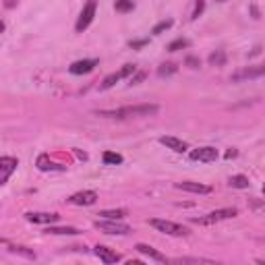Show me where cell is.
Segmentation results:
<instances>
[{
  "mask_svg": "<svg viewBox=\"0 0 265 265\" xmlns=\"http://www.w3.org/2000/svg\"><path fill=\"white\" fill-rule=\"evenodd\" d=\"M238 216V209L236 207H224V209H216V211H209L207 216L203 218H193L195 224L201 226H211V224H218V222H224V220H232Z\"/></svg>",
  "mask_w": 265,
  "mask_h": 265,
  "instance_id": "2",
  "label": "cell"
},
{
  "mask_svg": "<svg viewBox=\"0 0 265 265\" xmlns=\"http://www.w3.org/2000/svg\"><path fill=\"white\" fill-rule=\"evenodd\" d=\"M220 2H224V0H220Z\"/></svg>",
  "mask_w": 265,
  "mask_h": 265,
  "instance_id": "35",
  "label": "cell"
},
{
  "mask_svg": "<svg viewBox=\"0 0 265 265\" xmlns=\"http://www.w3.org/2000/svg\"><path fill=\"white\" fill-rule=\"evenodd\" d=\"M17 166H19V160H17V157H11V155L0 157V184L8 182V176L17 170Z\"/></svg>",
  "mask_w": 265,
  "mask_h": 265,
  "instance_id": "9",
  "label": "cell"
},
{
  "mask_svg": "<svg viewBox=\"0 0 265 265\" xmlns=\"http://www.w3.org/2000/svg\"><path fill=\"white\" fill-rule=\"evenodd\" d=\"M236 149H228V152H226V157H228V160H230V157H236Z\"/></svg>",
  "mask_w": 265,
  "mask_h": 265,
  "instance_id": "33",
  "label": "cell"
},
{
  "mask_svg": "<svg viewBox=\"0 0 265 265\" xmlns=\"http://www.w3.org/2000/svg\"><path fill=\"white\" fill-rule=\"evenodd\" d=\"M172 263H211L209 259H197V257H182V259H172Z\"/></svg>",
  "mask_w": 265,
  "mask_h": 265,
  "instance_id": "28",
  "label": "cell"
},
{
  "mask_svg": "<svg viewBox=\"0 0 265 265\" xmlns=\"http://www.w3.org/2000/svg\"><path fill=\"white\" fill-rule=\"evenodd\" d=\"M95 11H98V0H87V4L83 6V11H81V15H79L77 23H75V31L77 33H83L93 23Z\"/></svg>",
  "mask_w": 265,
  "mask_h": 265,
  "instance_id": "5",
  "label": "cell"
},
{
  "mask_svg": "<svg viewBox=\"0 0 265 265\" xmlns=\"http://www.w3.org/2000/svg\"><path fill=\"white\" fill-rule=\"evenodd\" d=\"M129 211L127 209H104L100 211V218H106V220H125Z\"/></svg>",
  "mask_w": 265,
  "mask_h": 265,
  "instance_id": "18",
  "label": "cell"
},
{
  "mask_svg": "<svg viewBox=\"0 0 265 265\" xmlns=\"http://www.w3.org/2000/svg\"><path fill=\"white\" fill-rule=\"evenodd\" d=\"M230 187L232 189H249V178H246V176H243V174H236V176H230Z\"/></svg>",
  "mask_w": 265,
  "mask_h": 265,
  "instance_id": "20",
  "label": "cell"
},
{
  "mask_svg": "<svg viewBox=\"0 0 265 265\" xmlns=\"http://www.w3.org/2000/svg\"><path fill=\"white\" fill-rule=\"evenodd\" d=\"M203 8H205V0H197V2H195V11H193L191 19H197V17L203 13Z\"/></svg>",
  "mask_w": 265,
  "mask_h": 265,
  "instance_id": "29",
  "label": "cell"
},
{
  "mask_svg": "<svg viewBox=\"0 0 265 265\" xmlns=\"http://www.w3.org/2000/svg\"><path fill=\"white\" fill-rule=\"evenodd\" d=\"M207 60H209V65H211V66H224V65H226V52H224V50L211 52Z\"/></svg>",
  "mask_w": 265,
  "mask_h": 265,
  "instance_id": "19",
  "label": "cell"
},
{
  "mask_svg": "<svg viewBox=\"0 0 265 265\" xmlns=\"http://www.w3.org/2000/svg\"><path fill=\"white\" fill-rule=\"evenodd\" d=\"M174 187L178 189V191L195 193V195H207V193H211V187H207V184H201V182H191V180H184V182H176Z\"/></svg>",
  "mask_w": 265,
  "mask_h": 265,
  "instance_id": "12",
  "label": "cell"
},
{
  "mask_svg": "<svg viewBox=\"0 0 265 265\" xmlns=\"http://www.w3.org/2000/svg\"><path fill=\"white\" fill-rule=\"evenodd\" d=\"M38 168H40V170H44V172H48V170H63L65 166H56V164L48 162V155H40L38 157Z\"/></svg>",
  "mask_w": 265,
  "mask_h": 265,
  "instance_id": "22",
  "label": "cell"
},
{
  "mask_svg": "<svg viewBox=\"0 0 265 265\" xmlns=\"http://www.w3.org/2000/svg\"><path fill=\"white\" fill-rule=\"evenodd\" d=\"M145 44H147V40H137V42H131V44H129V46H131L132 50H139V48H143V46H145Z\"/></svg>",
  "mask_w": 265,
  "mask_h": 265,
  "instance_id": "31",
  "label": "cell"
},
{
  "mask_svg": "<svg viewBox=\"0 0 265 265\" xmlns=\"http://www.w3.org/2000/svg\"><path fill=\"white\" fill-rule=\"evenodd\" d=\"M131 75H135V65H125L120 70H116V73H112V75H108L102 81V85H100V89L104 91V89H110V87H114L118 81H122L125 77H131Z\"/></svg>",
  "mask_w": 265,
  "mask_h": 265,
  "instance_id": "6",
  "label": "cell"
},
{
  "mask_svg": "<svg viewBox=\"0 0 265 265\" xmlns=\"http://www.w3.org/2000/svg\"><path fill=\"white\" fill-rule=\"evenodd\" d=\"M157 112H160V106H155V104H141V106H125V108H118V110H100V112H98V116L125 120V118L155 116Z\"/></svg>",
  "mask_w": 265,
  "mask_h": 265,
  "instance_id": "1",
  "label": "cell"
},
{
  "mask_svg": "<svg viewBox=\"0 0 265 265\" xmlns=\"http://www.w3.org/2000/svg\"><path fill=\"white\" fill-rule=\"evenodd\" d=\"M102 160H104V164H108V166H118V164H122V155L114 154V152H106Z\"/></svg>",
  "mask_w": 265,
  "mask_h": 265,
  "instance_id": "24",
  "label": "cell"
},
{
  "mask_svg": "<svg viewBox=\"0 0 265 265\" xmlns=\"http://www.w3.org/2000/svg\"><path fill=\"white\" fill-rule=\"evenodd\" d=\"M189 157L193 162H203V164H209V162H216L218 160V149L216 147H199V149H193L189 154Z\"/></svg>",
  "mask_w": 265,
  "mask_h": 265,
  "instance_id": "8",
  "label": "cell"
},
{
  "mask_svg": "<svg viewBox=\"0 0 265 265\" xmlns=\"http://www.w3.org/2000/svg\"><path fill=\"white\" fill-rule=\"evenodd\" d=\"M263 193H265V184H263Z\"/></svg>",
  "mask_w": 265,
  "mask_h": 265,
  "instance_id": "34",
  "label": "cell"
},
{
  "mask_svg": "<svg viewBox=\"0 0 265 265\" xmlns=\"http://www.w3.org/2000/svg\"><path fill=\"white\" fill-rule=\"evenodd\" d=\"M66 201L70 203V205L87 207V205H93V203L98 201V193H95V191H79V193H75V195H70Z\"/></svg>",
  "mask_w": 265,
  "mask_h": 265,
  "instance_id": "10",
  "label": "cell"
},
{
  "mask_svg": "<svg viewBox=\"0 0 265 265\" xmlns=\"http://www.w3.org/2000/svg\"><path fill=\"white\" fill-rule=\"evenodd\" d=\"M172 25H174V21H172V19H166V21H160V23H157V25H155V27L152 29V33H154V35H160V33H164L166 29H170V27H172Z\"/></svg>",
  "mask_w": 265,
  "mask_h": 265,
  "instance_id": "27",
  "label": "cell"
},
{
  "mask_svg": "<svg viewBox=\"0 0 265 265\" xmlns=\"http://www.w3.org/2000/svg\"><path fill=\"white\" fill-rule=\"evenodd\" d=\"M114 8H116V13H131L135 8V2L132 0H116Z\"/></svg>",
  "mask_w": 265,
  "mask_h": 265,
  "instance_id": "23",
  "label": "cell"
},
{
  "mask_svg": "<svg viewBox=\"0 0 265 265\" xmlns=\"http://www.w3.org/2000/svg\"><path fill=\"white\" fill-rule=\"evenodd\" d=\"M257 77H265V65L246 66V68L236 70V73H232L230 81H234V83H241V81H246V79H257Z\"/></svg>",
  "mask_w": 265,
  "mask_h": 265,
  "instance_id": "7",
  "label": "cell"
},
{
  "mask_svg": "<svg viewBox=\"0 0 265 265\" xmlns=\"http://www.w3.org/2000/svg\"><path fill=\"white\" fill-rule=\"evenodd\" d=\"M143 79H145V73H137L135 77H132V79H131V83H132V85H137L139 81H143Z\"/></svg>",
  "mask_w": 265,
  "mask_h": 265,
  "instance_id": "32",
  "label": "cell"
},
{
  "mask_svg": "<svg viewBox=\"0 0 265 265\" xmlns=\"http://www.w3.org/2000/svg\"><path fill=\"white\" fill-rule=\"evenodd\" d=\"M189 46H191L189 40L178 38V40H174L172 44H168V52H178V50H184V48H189Z\"/></svg>",
  "mask_w": 265,
  "mask_h": 265,
  "instance_id": "25",
  "label": "cell"
},
{
  "mask_svg": "<svg viewBox=\"0 0 265 265\" xmlns=\"http://www.w3.org/2000/svg\"><path fill=\"white\" fill-rule=\"evenodd\" d=\"M160 143L164 147H168V149H172V152H176V154L189 152V143H187V141L176 139V137H160Z\"/></svg>",
  "mask_w": 265,
  "mask_h": 265,
  "instance_id": "15",
  "label": "cell"
},
{
  "mask_svg": "<svg viewBox=\"0 0 265 265\" xmlns=\"http://www.w3.org/2000/svg\"><path fill=\"white\" fill-rule=\"evenodd\" d=\"M184 65L191 66V68H199L201 66V60L195 58V56H187V58H184Z\"/></svg>",
  "mask_w": 265,
  "mask_h": 265,
  "instance_id": "30",
  "label": "cell"
},
{
  "mask_svg": "<svg viewBox=\"0 0 265 265\" xmlns=\"http://www.w3.org/2000/svg\"><path fill=\"white\" fill-rule=\"evenodd\" d=\"M137 253H141V255H145V257H149L152 261H157V263H168V259H166V255H162L160 251H155L154 246H149V244H143V243H139L137 246Z\"/></svg>",
  "mask_w": 265,
  "mask_h": 265,
  "instance_id": "16",
  "label": "cell"
},
{
  "mask_svg": "<svg viewBox=\"0 0 265 265\" xmlns=\"http://www.w3.org/2000/svg\"><path fill=\"white\" fill-rule=\"evenodd\" d=\"M176 70H178V66H176L174 63H164L160 68H157V75L160 77H170V75H174Z\"/></svg>",
  "mask_w": 265,
  "mask_h": 265,
  "instance_id": "26",
  "label": "cell"
},
{
  "mask_svg": "<svg viewBox=\"0 0 265 265\" xmlns=\"http://www.w3.org/2000/svg\"><path fill=\"white\" fill-rule=\"evenodd\" d=\"M93 253H95V257H98L100 261H104V263H118L122 257L116 253V251H112V249H108V246H104V244H98L93 249Z\"/></svg>",
  "mask_w": 265,
  "mask_h": 265,
  "instance_id": "13",
  "label": "cell"
},
{
  "mask_svg": "<svg viewBox=\"0 0 265 265\" xmlns=\"http://www.w3.org/2000/svg\"><path fill=\"white\" fill-rule=\"evenodd\" d=\"M95 66H98V60H95V58L77 60V63H73V65L68 66V73L70 75H87V73H91Z\"/></svg>",
  "mask_w": 265,
  "mask_h": 265,
  "instance_id": "11",
  "label": "cell"
},
{
  "mask_svg": "<svg viewBox=\"0 0 265 265\" xmlns=\"http://www.w3.org/2000/svg\"><path fill=\"white\" fill-rule=\"evenodd\" d=\"M44 232H46V234H60V236H75V234H79V230H77V228H73V226L56 228V226H52V224H50Z\"/></svg>",
  "mask_w": 265,
  "mask_h": 265,
  "instance_id": "17",
  "label": "cell"
},
{
  "mask_svg": "<svg viewBox=\"0 0 265 265\" xmlns=\"http://www.w3.org/2000/svg\"><path fill=\"white\" fill-rule=\"evenodd\" d=\"M93 226L98 228L100 232L104 234H116V236H125V234H131L132 228L129 224H125L122 220H98V222H93Z\"/></svg>",
  "mask_w": 265,
  "mask_h": 265,
  "instance_id": "3",
  "label": "cell"
},
{
  "mask_svg": "<svg viewBox=\"0 0 265 265\" xmlns=\"http://www.w3.org/2000/svg\"><path fill=\"white\" fill-rule=\"evenodd\" d=\"M2 243H6V241H2ZM6 244H8V243H6ZM8 251H11V253H19V255H23V257H27V259H35V253L29 251L27 246H21V244H8Z\"/></svg>",
  "mask_w": 265,
  "mask_h": 265,
  "instance_id": "21",
  "label": "cell"
},
{
  "mask_svg": "<svg viewBox=\"0 0 265 265\" xmlns=\"http://www.w3.org/2000/svg\"><path fill=\"white\" fill-rule=\"evenodd\" d=\"M25 220H27V222H33V224H46V226H50V224H56L58 220H60V216L58 214H42V211L33 214V211H29V214H25Z\"/></svg>",
  "mask_w": 265,
  "mask_h": 265,
  "instance_id": "14",
  "label": "cell"
},
{
  "mask_svg": "<svg viewBox=\"0 0 265 265\" xmlns=\"http://www.w3.org/2000/svg\"><path fill=\"white\" fill-rule=\"evenodd\" d=\"M149 226H154L157 232H164V234H168V236H189V228H187V226L170 222V220L154 218V220H149Z\"/></svg>",
  "mask_w": 265,
  "mask_h": 265,
  "instance_id": "4",
  "label": "cell"
}]
</instances>
